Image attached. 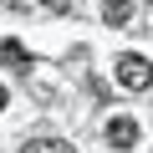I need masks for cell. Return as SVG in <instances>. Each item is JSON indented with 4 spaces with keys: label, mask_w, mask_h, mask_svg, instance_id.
I'll list each match as a JSON object with an SVG mask.
<instances>
[{
    "label": "cell",
    "mask_w": 153,
    "mask_h": 153,
    "mask_svg": "<svg viewBox=\"0 0 153 153\" xmlns=\"http://www.w3.org/2000/svg\"><path fill=\"white\" fill-rule=\"evenodd\" d=\"M148 5H153V0H148Z\"/></svg>",
    "instance_id": "ba28073f"
},
{
    "label": "cell",
    "mask_w": 153,
    "mask_h": 153,
    "mask_svg": "<svg viewBox=\"0 0 153 153\" xmlns=\"http://www.w3.org/2000/svg\"><path fill=\"white\" fill-rule=\"evenodd\" d=\"M102 21L107 26H128L133 21V0H102Z\"/></svg>",
    "instance_id": "3957f363"
},
{
    "label": "cell",
    "mask_w": 153,
    "mask_h": 153,
    "mask_svg": "<svg viewBox=\"0 0 153 153\" xmlns=\"http://www.w3.org/2000/svg\"><path fill=\"white\" fill-rule=\"evenodd\" d=\"M21 153H76L71 143H61V138H31Z\"/></svg>",
    "instance_id": "277c9868"
},
{
    "label": "cell",
    "mask_w": 153,
    "mask_h": 153,
    "mask_svg": "<svg viewBox=\"0 0 153 153\" xmlns=\"http://www.w3.org/2000/svg\"><path fill=\"white\" fill-rule=\"evenodd\" d=\"M107 143L123 153V148H138V123L133 117H107Z\"/></svg>",
    "instance_id": "7a4b0ae2"
},
{
    "label": "cell",
    "mask_w": 153,
    "mask_h": 153,
    "mask_svg": "<svg viewBox=\"0 0 153 153\" xmlns=\"http://www.w3.org/2000/svg\"><path fill=\"white\" fill-rule=\"evenodd\" d=\"M36 5H41V10H56V16H61V10H71V0H36Z\"/></svg>",
    "instance_id": "8992f818"
},
{
    "label": "cell",
    "mask_w": 153,
    "mask_h": 153,
    "mask_svg": "<svg viewBox=\"0 0 153 153\" xmlns=\"http://www.w3.org/2000/svg\"><path fill=\"white\" fill-rule=\"evenodd\" d=\"M112 71H117V82H123L128 92H148V87H153V66H148V56H138V51H123Z\"/></svg>",
    "instance_id": "6da1fadb"
},
{
    "label": "cell",
    "mask_w": 153,
    "mask_h": 153,
    "mask_svg": "<svg viewBox=\"0 0 153 153\" xmlns=\"http://www.w3.org/2000/svg\"><path fill=\"white\" fill-rule=\"evenodd\" d=\"M5 102H10V92H5V87H0V112H5Z\"/></svg>",
    "instance_id": "52a82bcc"
},
{
    "label": "cell",
    "mask_w": 153,
    "mask_h": 153,
    "mask_svg": "<svg viewBox=\"0 0 153 153\" xmlns=\"http://www.w3.org/2000/svg\"><path fill=\"white\" fill-rule=\"evenodd\" d=\"M0 66H26V46L21 41H0Z\"/></svg>",
    "instance_id": "5b68a950"
}]
</instances>
